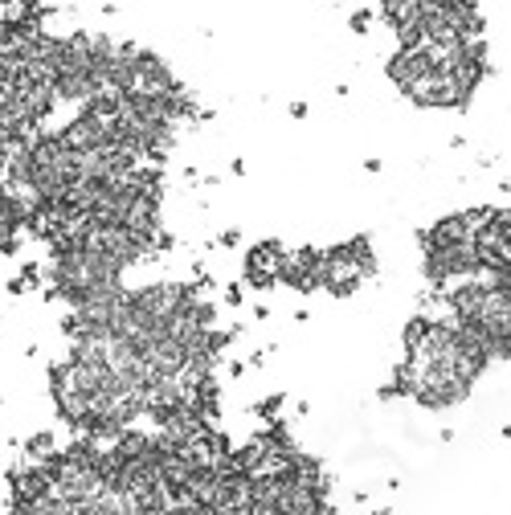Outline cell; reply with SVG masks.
I'll return each mask as SVG.
<instances>
[{"mask_svg": "<svg viewBox=\"0 0 511 515\" xmlns=\"http://www.w3.org/2000/svg\"><path fill=\"white\" fill-rule=\"evenodd\" d=\"M429 0H380V17L397 33V41H413L426 21Z\"/></svg>", "mask_w": 511, "mask_h": 515, "instance_id": "277c9868", "label": "cell"}, {"mask_svg": "<svg viewBox=\"0 0 511 515\" xmlns=\"http://www.w3.org/2000/svg\"><path fill=\"white\" fill-rule=\"evenodd\" d=\"M279 286H291L298 295H311L319 291V249L315 246H303V249H286V262H282V283Z\"/></svg>", "mask_w": 511, "mask_h": 515, "instance_id": "3957f363", "label": "cell"}, {"mask_svg": "<svg viewBox=\"0 0 511 515\" xmlns=\"http://www.w3.org/2000/svg\"><path fill=\"white\" fill-rule=\"evenodd\" d=\"M377 274V254L368 237H348L340 246L319 249V291H328L335 299L356 295L360 283Z\"/></svg>", "mask_w": 511, "mask_h": 515, "instance_id": "6da1fadb", "label": "cell"}, {"mask_svg": "<svg viewBox=\"0 0 511 515\" xmlns=\"http://www.w3.org/2000/svg\"><path fill=\"white\" fill-rule=\"evenodd\" d=\"M377 515H380V511H377Z\"/></svg>", "mask_w": 511, "mask_h": 515, "instance_id": "30bf717a", "label": "cell"}, {"mask_svg": "<svg viewBox=\"0 0 511 515\" xmlns=\"http://www.w3.org/2000/svg\"><path fill=\"white\" fill-rule=\"evenodd\" d=\"M217 246H237V229H225L217 237Z\"/></svg>", "mask_w": 511, "mask_h": 515, "instance_id": "9c48e42d", "label": "cell"}, {"mask_svg": "<svg viewBox=\"0 0 511 515\" xmlns=\"http://www.w3.org/2000/svg\"><path fill=\"white\" fill-rule=\"evenodd\" d=\"M282 262H286V246L282 242H258V246H249L246 254V286L249 291H270V286L282 283Z\"/></svg>", "mask_w": 511, "mask_h": 515, "instance_id": "7a4b0ae2", "label": "cell"}, {"mask_svg": "<svg viewBox=\"0 0 511 515\" xmlns=\"http://www.w3.org/2000/svg\"><path fill=\"white\" fill-rule=\"evenodd\" d=\"M225 303H230V307H242V303H246V291H242V286H225Z\"/></svg>", "mask_w": 511, "mask_h": 515, "instance_id": "ba28073f", "label": "cell"}, {"mask_svg": "<svg viewBox=\"0 0 511 515\" xmlns=\"http://www.w3.org/2000/svg\"><path fill=\"white\" fill-rule=\"evenodd\" d=\"M254 413L262 417L266 425H270V421H282V397H279V393H274V397L258 401V405H254Z\"/></svg>", "mask_w": 511, "mask_h": 515, "instance_id": "8992f818", "label": "cell"}, {"mask_svg": "<svg viewBox=\"0 0 511 515\" xmlns=\"http://www.w3.org/2000/svg\"><path fill=\"white\" fill-rule=\"evenodd\" d=\"M348 25H352V33H368V25H372V13H368V9H356V13L348 17Z\"/></svg>", "mask_w": 511, "mask_h": 515, "instance_id": "52a82bcc", "label": "cell"}, {"mask_svg": "<svg viewBox=\"0 0 511 515\" xmlns=\"http://www.w3.org/2000/svg\"><path fill=\"white\" fill-rule=\"evenodd\" d=\"M53 450H58V442H53V433H50V430L33 433V438L25 442V454H29V462H41V458H50Z\"/></svg>", "mask_w": 511, "mask_h": 515, "instance_id": "5b68a950", "label": "cell"}]
</instances>
